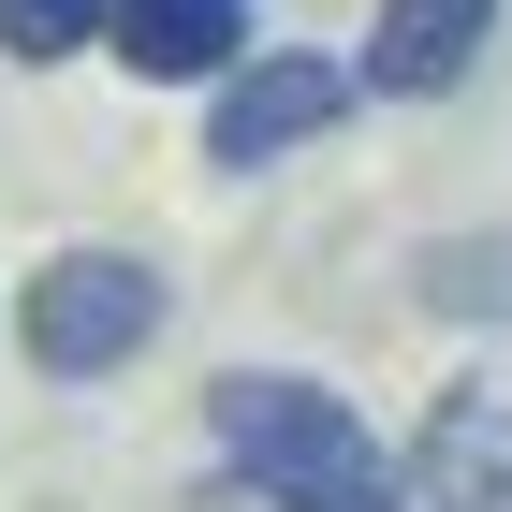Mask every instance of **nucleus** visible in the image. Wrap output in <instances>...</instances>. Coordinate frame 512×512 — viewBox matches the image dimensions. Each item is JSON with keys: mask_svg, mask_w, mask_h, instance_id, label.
<instances>
[{"mask_svg": "<svg viewBox=\"0 0 512 512\" xmlns=\"http://www.w3.org/2000/svg\"><path fill=\"white\" fill-rule=\"evenodd\" d=\"M483 44H498V0H381L352 88H381V103H439V88L483 74Z\"/></svg>", "mask_w": 512, "mask_h": 512, "instance_id": "20e7f679", "label": "nucleus"}, {"mask_svg": "<svg viewBox=\"0 0 512 512\" xmlns=\"http://www.w3.org/2000/svg\"><path fill=\"white\" fill-rule=\"evenodd\" d=\"M205 425H220V454H235L278 512H410L395 454L352 425V395L293 381V366H220V381H205Z\"/></svg>", "mask_w": 512, "mask_h": 512, "instance_id": "f257e3e1", "label": "nucleus"}, {"mask_svg": "<svg viewBox=\"0 0 512 512\" xmlns=\"http://www.w3.org/2000/svg\"><path fill=\"white\" fill-rule=\"evenodd\" d=\"M337 118H352V59H264L249 44L235 74H205V161L220 176H264V161L322 147Z\"/></svg>", "mask_w": 512, "mask_h": 512, "instance_id": "7ed1b4c3", "label": "nucleus"}, {"mask_svg": "<svg viewBox=\"0 0 512 512\" xmlns=\"http://www.w3.org/2000/svg\"><path fill=\"white\" fill-rule=\"evenodd\" d=\"M103 0H0V59H88Z\"/></svg>", "mask_w": 512, "mask_h": 512, "instance_id": "6e6552de", "label": "nucleus"}, {"mask_svg": "<svg viewBox=\"0 0 512 512\" xmlns=\"http://www.w3.org/2000/svg\"><path fill=\"white\" fill-rule=\"evenodd\" d=\"M425 512H512V395L469 381V395H439L425 410Z\"/></svg>", "mask_w": 512, "mask_h": 512, "instance_id": "423d86ee", "label": "nucleus"}, {"mask_svg": "<svg viewBox=\"0 0 512 512\" xmlns=\"http://www.w3.org/2000/svg\"><path fill=\"white\" fill-rule=\"evenodd\" d=\"M15 337H30L44 381H118V366L161 337V278L132 264V249H59V264L30 278Z\"/></svg>", "mask_w": 512, "mask_h": 512, "instance_id": "f03ea898", "label": "nucleus"}, {"mask_svg": "<svg viewBox=\"0 0 512 512\" xmlns=\"http://www.w3.org/2000/svg\"><path fill=\"white\" fill-rule=\"evenodd\" d=\"M103 44L147 88H205V74L249 59V0H103Z\"/></svg>", "mask_w": 512, "mask_h": 512, "instance_id": "39448f33", "label": "nucleus"}, {"mask_svg": "<svg viewBox=\"0 0 512 512\" xmlns=\"http://www.w3.org/2000/svg\"><path fill=\"white\" fill-rule=\"evenodd\" d=\"M410 293H425L439 322H512V235H439L425 264H410Z\"/></svg>", "mask_w": 512, "mask_h": 512, "instance_id": "0eeeda50", "label": "nucleus"}]
</instances>
